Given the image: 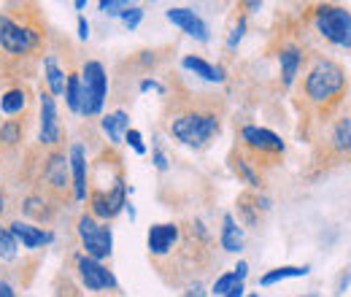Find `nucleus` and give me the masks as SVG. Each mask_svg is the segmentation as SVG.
<instances>
[{
    "label": "nucleus",
    "mask_w": 351,
    "mask_h": 297,
    "mask_svg": "<svg viewBox=\"0 0 351 297\" xmlns=\"http://www.w3.org/2000/svg\"><path fill=\"white\" fill-rule=\"evenodd\" d=\"M346 73L338 62L332 60H316L313 68L308 71L306 76V97L311 106H319V108H327V106H338L343 92H346Z\"/></svg>",
    "instance_id": "f257e3e1"
},
{
    "label": "nucleus",
    "mask_w": 351,
    "mask_h": 297,
    "mask_svg": "<svg viewBox=\"0 0 351 297\" xmlns=\"http://www.w3.org/2000/svg\"><path fill=\"white\" fill-rule=\"evenodd\" d=\"M217 132H219V119L206 111H186L171 122V135L192 149L206 146Z\"/></svg>",
    "instance_id": "f03ea898"
},
{
    "label": "nucleus",
    "mask_w": 351,
    "mask_h": 297,
    "mask_svg": "<svg viewBox=\"0 0 351 297\" xmlns=\"http://www.w3.org/2000/svg\"><path fill=\"white\" fill-rule=\"evenodd\" d=\"M316 30L330 43L351 49V11L341 5H319L316 8Z\"/></svg>",
    "instance_id": "7ed1b4c3"
},
{
    "label": "nucleus",
    "mask_w": 351,
    "mask_h": 297,
    "mask_svg": "<svg viewBox=\"0 0 351 297\" xmlns=\"http://www.w3.org/2000/svg\"><path fill=\"white\" fill-rule=\"evenodd\" d=\"M106 68L100 62H87L84 71H82V108L79 114L82 117H95L103 111V103H106Z\"/></svg>",
    "instance_id": "20e7f679"
},
{
    "label": "nucleus",
    "mask_w": 351,
    "mask_h": 297,
    "mask_svg": "<svg viewBox=\"0 0 351 297\" xmlns=\"http://www.w3.org/2000/svg\"><path fill=\"white\" fill-rule=\"evenodd\" d=\"M79 238H82V243H84V249H87V257L92 259H106V257H111V249H114V235H111V227L108 224H100L92 213H84V216H79Z\"/></svg>",
    "instance_id": "39448f33"
},
{
    "label": "nucleus",
    "mask_w": 351,
    "mask_h": 297,
    "mask_svg": "<svg viewBox=\"0 0 351 297\" xmlns=\"http://www.w3.org/2000/svg\"><path fill=\"white\" fill-rule=\"evenodd\" d=\"M38 33L25 27V25H16L11 16H0V46L8 51V54H30L36 46H38Z\"/></svg>",
    "instance_id": "423d86ee"
},
{
    "label": "nucleus",
    "mask_w": 351,
    "mask_h": 297,
    "mask_svg": "<svg viewBox=\"0 0 351 297\" xmlns=\"http://www.w3.org/2000/svg\"><path fill=\"white\" fill-rule=\"evenodd\" d=\"M79 276H82V281H84V287L92 289V292H100V289H117V278H114V273L106 268V265H100L97 259H92V257H79Z\"/></svg>",
    "instance_id": "0eeeda50"
},
{
    "label": "nucleus",
    "mask_w": 351,
    "mask_h": 297,
    "mask_svg": "<svg viewBox=\"0 0 351 297\" xmlns=\"http://www.w3.org/2000/svg\"><path fill=\"white\" fill-rule=\"evenodd\" d=\"M241 141L252 152H260V154H284V141L265 128H254V125L243 128L241 130Z\"/></svg>",
    "instance_id": "6e6552de"
},
{
    "label": "nucleus",
    "mask_w": 351,
    "mask_h": 297,
    "mask_svg": "<svg viewBox=\"0 0 351 297\" xmlns=\"http://www.w3.org/2000/svg\"><path fill=\"white\" fill-rule=\"evenodd\" d=\"M168 22H173L176 27H181L184 33H189L197 41H208V25L192 11V8H168L165 11Z\"/></svg>",
    "instance_id": "1a4fd4ad"
},
{
    "label": "nucleus",
    "mask_w": 351,
    "mask_h": 297,
    "mask_svg": "<svg viewBox=\"0 0 351 297\" xmlns=\"http://www.w3.org/2000/svg\"><path fill=\"white\" fill-rule=\"evenodd\" d=\"M60 135L62 128L57 122V106H54V97L49 92H41V143L44 146H54L60 143Z\"/></svg>",
    "instance_id": "9d476101"
},
{
    "label": "nucleus",
    "mask_w": 351,
    "mask_h": 297,
    "mask_svg": "<svg viewBox=\"0 0 351 297\" xmlns=\"http://www.w3.org/2000/svg\"><path fill=\"white\" fill-rule=\"evenodd\" d=\"M146 241H149V254L165 257L178 241V227L176 224H152Z\"/></svg>",
    "instance_id": "9b49d317"
},
{
    "label": "nucleus",
    "mask_w": 351,
    "mask_h": 297,
    "mask_svg": "<svg viewBox=\"0 0 351 297\" xmlns=\"http://www.w3.org/2000/svg\"><path fill=\"white\" fill-rule=\"evenodd\" d=\"M8 230H11V235L16 238V243H22L25 249H38V246L54 241L51 233H46V230L30 224V222H14V224H8Z\"/></svg>",
    "instance_id": "f8f14e48"
},
{
    "label": "nucleus",
    "mask_w": 351,
    "mask_h": 297,
    "mask_svg": "<svg viewBox=\"0 0 351 297\" xmlns=\"http://www.w3.org/2000/svg\"><path fill=\"white\" fill-rule=\"evenodd\" d=\"M71 173H73V198L76 200H87V154H84V146H71Z\"/></svg>",
    "instance_id": "ddd939ff"
},
{
    "label": "nucleus",
    "mask_w": 351,
    "mask_h": 297,
    "mask_svg": "<svg viewBox=\"0 0 351 297\" xmlns=\"http://www.w3.org/2000/svg\"><path fill=\"white\" fill-rule=\"evenodd\" d=\"M44 178L54 189H65L68 187V160H65V154H51L46 160Z\"/></svg>",
    "instance_id": "4468645a"
},
{
    "label": "nucleus",
    "mask_w": 351,
    "mask_h": 297,
    "mask_svg": "<svg viewBox=\"0 0 351 297\" xmlns=\"http://www.w3.org/2000/svg\"><path fill=\"white\" fill-rule=\"evenodd\" d=\"M278 62H281V82H284V86H292L295 76H298V71H300V65H303V54H300V49H295V46L281 49Z\"/></svg>",
    "instance_id": "2eb2a0df"
},
{
    "label": "nucleus",
    "mask_w": 351,
    "mask_h": 297,
    "mask_svg": "<svg viewBox=\"0 0 351 297\" xmlns=\"http://www.w3.org/2000/svg\"><path fill=\"white\" fill-rule=\"evenodd\" d=\"M221 249L232 252V254L243 249V230L235 224V219L230 213H224V219H221Z\"/></svg>",
    "instance_id": "dca6fc26"
},
{
    "label": "nucleus",
    "mask_w": 351,
    "mask_h": 297,
    "mask_svg": "<svg viewBox=\"0 0 351 297\" xmlns=\"http://www.w3.org/2000/svg\"><path fill=\"white\" fill-rule=\"evenodd\" d=\"M100 125H103V132L108 135L111 143H119V141H125V132L130 130V117L125 111H114V114L103 117Z\"/></svg>",
    "instance_id": "f3484780"
},
{
    "label": "nucleus",
    "mask_w": 351,
    "mask_h": 297,
    "mask_svg": "<svg viewBox=\"0 0 351 297\" xmlns=\"http://www.w3.org/2000/svg\"><path fill=\"white\" fill-rule=\"evenodd\" d=\"M181 65H184L186 71H192L195 76L206 79V82H217V84L224 82V71H221V68H214L211 62H206V60H200V57H184Z\"/></svg>",
    "instance_id": "a211bd4d"
},
{
    "label": "nucleus",
    "mask_w": 351,
    "mask_h": 297,
    "mask_svg": "<svg viewBox=\"0 0 351 297\" xmlns=\"http://www.w3.org/2000/svg\"><path fill=\"white\" fill-rule=\"evenodd\" d=\"M249 276V265L241 259L238 262V268L235 270H230V273H224V276H219L217 281H214V295H227L232 287H238V284H243V278Z\"/></svg>",
    "instance_id": "6ab92c4d"
},
{
    "label": "nucleus",
    "mask_w": 351,
    "mask_h": 297,
    "mask_svg": "<svg viewBox=\"0 0 351 297\" xmlns=\"http://www.w3.org/2000/svg\"><path fill=\"white\" fill-rule=\"evenodd\" d=\"M44 71H46V82H49V95L51 97H60V95H65V73L60 71V65H57V57H46L44 60Z\"/></svg>",
    "instance_id": "aec40b11"
},
{
    "label": "nucleus",
    "mask_w": 351,
    "mask_h": 297,
    "mask_svg": "<svg viewBox=\"0 0 351 297\" xmlns=\"http://www.w3.org/2000/svg\"><path fill=\"white\" fill-rule=\"evenodd\" d=\"M308 265H284V268H276V270H270V273H265L263 278H260V287H273V284H278V281H284V278H303L308 276Z\"/></svg>",
    "instance_id": "412c9836"
},
{
    "label": "nucleus",
    "mask_w": 351,
    "mask_h": 297,
    "mask_svg": "<svg viewBox=\"0 0 351 297\" xmlns=\"http://www.w3.org/2000/svg\"><path fill=\"white\" fill-rule=\"evenodd\" d=\"M65 103L73 114H79L82 108V73H68L65 79Z\"/></svg>",
    "instance_id": "4be33fe9"
},
{
    "label": "nucleus",
    "mask_w": 351,
    "mask_h": 297,
    "mask_svg": "<svg viewBox=\"0 0 351 297\" xmlns=\"http://www.w3.org/2000/svg\"><path fill=\"white\" fill-rule=\"evenodd\" d=\"M332 149L341 154H351V119L343 117L332 130Z\"/></svg>",
    "instance_id": "5701e85b"
},
{
    "label": "nucleus",
    "mask_w": 351,
    "mask_h": 297,
    "mask_svg": "<svg viewBox=\"0 0 351 297\" xmlns=\"http://www.w3.org/2000/svg\"><path fill=\"white\" fill-rule=\"evenodd\" d=\"M22 108H25V89H8V92L0 97V111H3V114L14 117V114H19Z\"/></svg>",
    "instance_id": "b1692460"
},
{
    "label": "nucleus",
    "mask_w": 351,
    "mask_h": 297,
    "mask_svg": "<svg viewBox=\"0 0 351 297\" xmlns=\"http://www.w3.org/2000/svg\"><path fill=\"white\" fill-rule=\"evenodd\" d=\"M16 249H19L16 238L11 235L8 227L0 224V259H14V257H16Z\"/></svg>",
    "instance_id": "393cba45"
},
{
    "label": "nucleus",
    "mask_w": 351,
    "mask_h": 297,
    "mask_svg": "<svg viewBox=\"0 0 351 297\" xmlns=\"http://www.w3.org/2000/svg\"><path fill=\"white\" fill-rule=\"evenodd\" d=\"M89 203H92V216H97V219H111V209H108L106 192L95 189V192L89 195Z\"/></svg>",
    "instance_id": "a878e982"
},
{
    "label": "nucleus",
    "mask_w": 351,
    "mask_h": 297,
    "mask_svg": "<svg viewBox=\"0 0 351 297\" xmlns=\"http://www.w3.org/2000/svg\"><path fill=\"white\" fill-rule=\"evenodd\" d=\"M19 138H22V128H19L16 122H5V125H0V141H3V143L14 146Z\"/></svg>",
    "instance_id": "bb28decb"
},
{
    "label": "nucleus",
    "mask_w": 351,
    "mask_h": 297,
    "mask_svg": "<svg viewBox=\"0 0 351 297\" xmlns=\"http://www.w3.org/2000/svg\"><path fill=\"white\" fill-rule=\"evenodd\" d=\"M235 170H238V173H241V176H243V178H246L252 187H260V184H263V181H260V176L249 168V163H246L243 157H238V160H235Z\"/></svg>",
    "instance_id": "cd10ccee"
},
{
    "label": "nucleus",
    "mask_w": 351,
    "mask_h": 297,
    "mask_svg": "<svg viewBox=\"0 0 351 297\" xmlns=\"http://www.w3.org/2000/svg\"><path fill=\"white\" fill-rule=\"evenodd\" d=\"M100 11L108 14V16H122L128 11V3H122V0H100Z\"/></svg>",
    "instance_id": "c85d7f7f"
},
{
    "label": "nucleus",
    "mask_w": 351,
    "mask_h": 297,
    "mask_svg": "<svg viewBox=\"0 0 351 297\" xmlns=\"http://www.w3.org/2000/svg\"><path fill=\"white\" fill-rule=\"evenodd\" d=\"M141 19H143V8H141V5H128V11L122 14V22H125L130 30H135V27L141 25Z\"/></svg>",
    "instance_id": "c756f323"
},
{
    "label": "nucleus",
    "mask_w": 351,
    "mask_h": 297,
    "mask_svg": "<svg viewBox=\"0 0 351 297\" xmlns=\"http://www.w3.org/2000/svg\"><path fill=\"white\" fill-rule=\"evenodd\" d=\"M125 141L130 143L132 149H135V154H146V146H143V138H141V132L135 128H130L125 132Z\"/></svg>",
    "instance_id": "7c9ffc66"
},
{
    "label": "nucleus",
    "mask_w": 351,
    "mask_h": 297,
    "mask_svg": "<svg viewBox=\"0 0 351 297\" xmlns=\"http://www.w3.org/2000/svg\"><path fill=\"white\" fill-rule=\"evenodd\" d=\"M243 30H246V22L241 19V22L235 25V30H232V36H230V41H227V46H230V49H235V46H238V41L243 38Z\"/></svg>",
    "instance_id": "2f4dec72"
},
{
    "label": "nucleus",
    "mask_w": 351,
    "mask_h": 297,
    "mask_svg": "<svg viewBox=\"0 0 351 297\" xmlns=\"http://www.w3.org/2000/svg\"><path fill=\"white\" fill-rule=\"evenodd\" d=\"M152 160H154V165H157V170H168V157H165V154H162L160 149H154Z\"/></svg>",
    "instance_id": "473e14b6"
},
{
    "label": "nucleus",
    "mask_w": 351,
    "mask_h": 297,
    "mask_svg": "<svg viewBox=\"0 0 351 297\" xmlns=\"http://www.w3.org/2000/svg\"><path fill=\"white\" fill-rule=\"evenodd\" d=\"M184 297H206V289H203V284H192V287L184 292Z\"/></svg>",
    "instance_id": "72a5a7b5"
},
{
    "label": "nucleus",
    "mask_w": 351,
    "mask_h": 297,
    "mask_svg": "<svg viewBox=\"0 0 351 297\" xmlns=\"http://www.w3.org/2000/svg\"><path fill=\"white\" fill-rule=\"evenodd\" d=\"M79 38H82V41H87L89 38V22L84 19V16H79Z\"/></svg>",
    "instance_id": "f704fd0d"
},
{
    "label": "nucleus",
    "mask_w": 351,
    "mask_h": 297,
    "mask_svg": "<svg viewBox=\"0 0 351 297\" xmlns=\"http://www.w3.org/2000/svg\"><path fill=\"white\" fill-rule=\"evenodd\" d=\"M141 89H143V92H149V89H160V92H162V86L157 84V82H152V79H143V82H141Z\"/></svg>",
    "instance_id": "c9c22d12"
},
{
    "label": "nucleus",
    "mask_w": 351,
    "mask_h": 297,
    "mask_svg": "<svg viewBox=\"0 0 351 297\" xmlns=\"http://www.w3.org/2000/svg\"><path fill=\"white\" fill-rule=\"evenodd\" d=\"M243 292H246V287H243V284H238V287H232L224 297H246Z\"/></svg>",
    "instance_id": "e433bc0d"
},
{
    "label": "nucleus",
    "mask_w": 351,
    "mask_h": 297,
    "mask_svg": "<svg viewBox=\"0 0 351 297\" xmlns=\"http://www.w3.org/2000/svg\"><path fill=\"white\" fill-rule=\"evenodd\" d=\"M0 297H16L14 295V289H11L5 281H0Z\"/></svg>",
    "instance_id": "4c0bfd02"
},
{
    "label": "nucleus",
    "mask_w": 351,
    "mask_h": 297,
    "mask_svg": "<svg viewBox=\"0 0 351 297\" xmlns=\"http://www.w3.org/2000/svg\"><path fill=\"white\" fill-rule=\"evenodd\" d=\"M3 209H5V200H3V195H0V213H3Z\"/></svg>",
    "instance_id": "58836bf2"
},
{
    "label": "nucleus",
    "mask_w": 351,
    "mask_h": 297,
    "mask_svg": "<svg viewBox=\"0 0 351 297\" xmlns=\"http://www.w3.org/2000/svg\"><path fill=\"white\" fill-rule=\"evenodd\" d=\"M303 297H319V295H303Z\"/></svg>",
    "instance_id": "ea45409f"
},
{
    "label": "nucleus",
    "mask_w": 351,
    "mask_h": 297,
    "mask_svg": "<svg viewBox=\"0 0 351 297\" xmlns=\"http://www.w3.org/2000/svg\"><path fill=\"white\" fill-rule=\"evenodd\" d=\"M246 297H260V295H246Z\"/></svg>",
    "instance_id": "a19ab883"
}]
</instances>
